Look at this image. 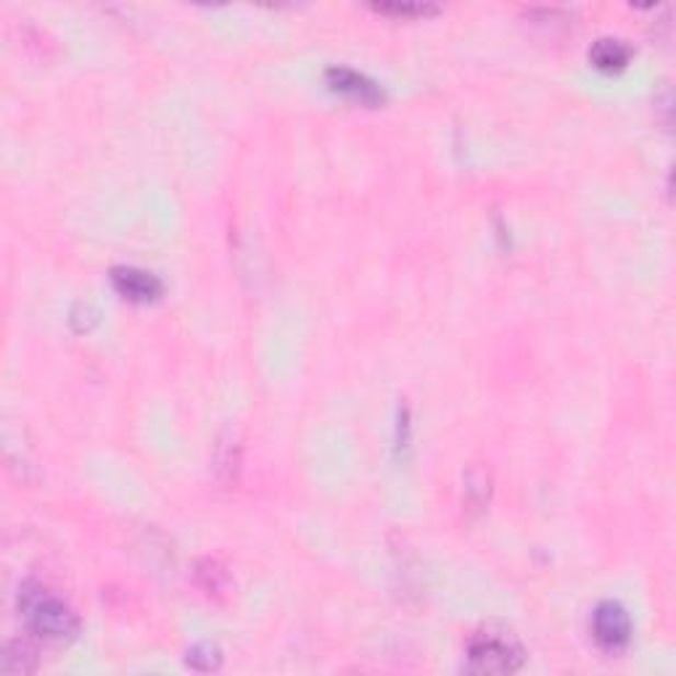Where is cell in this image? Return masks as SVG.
Here are the masks:
<instances>
[{
  "instance_id": "6da1fadb",
  "label": "cell",
  "mask_w": 676,
  "mask_h": 676,
  "mask_svg": "<svg viewBox=\"0 0 676 676\" xmlns=\"http://www.w3.org/2000/svg\"><path fill=\"white\" fill-rule=\"evenodd\" d=\"M19 614L32 634L48 642H69L80 632V618L75 610L41 584L27 582L19 589Z\"/></svg>"
},
{
  "instance_id": "7a4b0ae2",
  "label": "cell",
  "mask_w": 676,
  "mask_h": 676,
  "mask_svg": "<svg viewBox=\"0 0 676 676\" xmlns=\"http://www.w3.org/2000/svg\"><path fill=\"white\" fill-rule=\"evenodd\" d=\"M526 661V650L511 629L486 623L468 640V663L473 674H515Z\"/></svg>"
},
{
  "instance_id": "3957f363",
  "label": "cell",
  "mask_w": 676,
  "mask_h": 676,
  "mask_svg": "<svg viewBox=\"0 0 676 676\" xmlns=\"http://www.w3.org/2000/svg\"><path fill=\"white\" fill-rule=\"evenodd\" d=\"M592 634H595L597 645L608 653H618L632 642V618L627 608L614 600H605L592 614Z\"/></svg>"
},
{
  "instance_id": "277c9868",
  "label": "cell",
  "mask_w": 676,
  "mask_h": 676,
  "mask_svg": "<svg viewBox=\"0 0 676 676\" xmlns=\"http://www.w3.org/2000/svg\"><path fill=\"white\" fill-rule=\"evenodd\" d=\"M325 82L333 93L344 95V99L363 103V106H381L386 101L383 88L376 80H370L368 75L357 72L350 67H331L325 72Z\"/></svg>"
},
{
  "instance_id": "5b68a950",
  "label": "cell",
  "mask_w": 676,
  "mask_h": 676,
  "mask_svg": "<svg viewBox=\"0 0 676 676\" xmlns=\"http://www.w3.org/2000/svg\"><path fill=\"white\" fill-rule=\"evenodd\" d=\"M112 286L114 291L125 296L127 301H135V305H151L164 294V283L140 267H114Z\"/></svg>"
},
{
  "instance_id": "8992f818",
  "label": "cell",
  "mask_w": 676,
  "mask_h": 676,
  "mask_svg": "<svg viewBox=\"0 0 676 676\" xmlns=\"http://www.w3.org/2000/svg\"><path fill=\"white\" fill-rule=\"evenodd\" d=\"M589 61L600 72H621L632 61V48L621 37H600V41L592 43Z\"/></svg>"
},
{
  "instance_id": "52a82bcc",
  "label": "cell",
  "mask_w": 676,
  "mask_h": 676,
  "mask_svg": "<svg viewBox=\"0 0 676 676\" xmlns=\"http://www.w3.org/2000/svg\"><path fill=\"white\" fill-rule=\"evenodd\" d=\"M37 666L35 650L24 642H11L5 648V658H3V672L5 674H30L32 668Z\"/></svg>"
},
{
  "instance_id": "ba28073f",
  "label": "cell",
  "mask_w": 676,
  "mask_h": 676,
  "mask_svg": "<svg viewBox=\"0 0 676 676\" xmlns=\"http://www.w3.org/2000/svg\"><path fill=\"white\" fill-rule=\"evenodd\" d=\"M373 9L381 11V14H394V16H426L439 11L431 3H376Z\"/></svg>"
},
{
  "instance_id": "9c48e42d",
  "label": "cell",
  "mask_w": 676,
  "mask_h": 676,
  "mask_svg": "<svg viewBox=\"0 0 676 676\" xmlns=\"http://www.w3.org/2000/svg\"><path fill=\"white\" fill-rule=\"evenodd\" d=\"M220 661L222 655L215 645H198L188 653V663L193 668H198V672H211V668L220 666Z\"/></svg>"
}]
</instances>
